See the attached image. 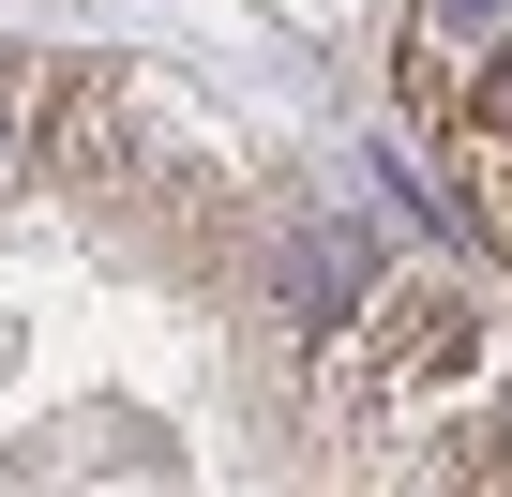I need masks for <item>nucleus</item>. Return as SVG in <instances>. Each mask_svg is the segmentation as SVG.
Wrapping results in <instances>:
<instances>
[{"label":"nucleus","mask_w":512,"mask_h":497,"mask_svg":"<svg viewBox=\"0 0 512 497\" xmlns=\"http://www.w3.org/2000/svg\"><path fill=\"white\" fill-rule=\"evenodd\" d=\"M482 121H497V136H512V46H497V76H482Z\"/></svg>","instance_id":"obj_2"},{"label":"nucleus","mask_w":512,"mask_h":497,"mask_svg":"<svg viewBox=\"0 0 512 497\" xmlns=\"http://www.w3.org/2000/svg\"><path fill=\"white\" fill-rule=\"evenodd\" d=\"M0 181H16V106H0Z\"/></svg>","instance_id":"obj_3"},{"label":"nucleus","mask_w":512,"mask_h":497,"mask_svg":"<svg viewBox=\"0 0 512 497\" xmlns=\"http://www.w3.org/2000/svg\"><path fill=\"white\" fill-rule=\"evenodd\" d=\"M422 16H437V31H452V46H482V31H497V16H512V0H422Z\"/></svg>","instance_id":"obj_1"}]
</instances>
